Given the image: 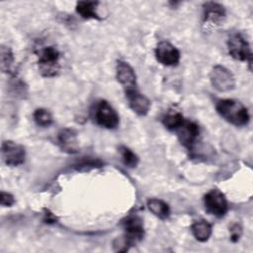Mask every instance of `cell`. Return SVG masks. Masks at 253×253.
Segmentation results:
<instances>
[{
  "instance_id": "1",
  "label": "cell",
  "mask_w": 253,
  "mask_h": 253,
  "mask_svg": "<svg viewBox=\"0 0 253 253\" xmlns=\"http://www.w3.org/2000/svg\"><path fill=\"white\" fill-rule=\"evenodd\" d=\"M216 112L226 122L236 126H246L249 122V114L245 106L233 99H221L215 105Z\"/></svg>"
},
{
  "instance_id": "2",
  "label": "cell",
  "mask_w": 253,
  "mask_h": 253,
  "mask_svg": "<svg viewBox=\"0 0 253 253\" xmlns=\"http://www.w3.org/2000/svg\"><path fill=\"white\" fill-rule=\"evenodd\" d=\"M38 56L39 70L42 76L53 77L58 74L60 70V53L56 47L52 45H47L40 48Z\"/></svg>"
},
{
  "instance_id": "3",
  "label": "cell",
  "mask_w": 253,
  "mask_h": 253,
  "mask_svg": "<svg viewBox=\"0 0 253 253\" xmlns=\"http://www.w3.org/2000/svg\"><path fill=\"white\" fill-rule=\"evenodd\" d=\"M94 119L99 126L108 129L116 128L120 122L118 113L107 101H100L96 104Z\"/></svg>"
},
{
  "instance_id": "4",
  "label": "cell",
  "mask_w": 253,
  "mask_h": 253,
  "mask_svg": "<svg viewBox=\"0 0 253 253\" xmlns=\"http://www.w3.org/2000/svg\"><path fill=\"white\" fill-rule=\"evenodd\" d=\"M203 7V27L205 30L211 31L222 25L225 19V9L221 4L216 2H206Z\"/></svg>"
},
{
  "instance_id": "5",
  "label": "cell",
  "mask_w": 253,
  "mask_h": 253,
  "mask_svg": "<svg viewBox=\"0 0 253 253\" xmlns=\"http://www.w3.org/2000/svg\"><path fill=\"white\" fill-rule=\"evenodd\" d=\"M210 80L212 87L219 92L230 91L235 86L233 74L222 65L213 66L210 74Z\"/></svg>"
},
{
  "instance_id": "6",
  "label": "cell",
  "mask_w": 253,
  "mask_h": 253,
  "mask_svg": "<svg viewBox=\"0 0 253 253\" xmlns=\"http://www.w3.org/2000/svg\"><path fill=\"white\" fill-rule=\"evenodd\" d=\"M204 204L207 211L216 217L223 216L228 209L226 198L218 189L208 192L204 197Z\"/></svg>"
},
{
  "instance_id": "7",
  "label": "cell",
  "mask_w": 253,
  "mask_h": 253,
  "mask_svg": "<svg viewBox=\"0 0 253 253\" xmlns=\"http://www.w3.org/2000/svg\"><path fill=\"white\" fill-rule=\"evenodd\" d=\"M227 47L229 54L237 60L247 61L251 65V49L247 41L239 34H232L227 41Z\"/></svg>"
},
{
  "instance_id": "8",
  "label": "cell",
  "mask_w": 253,
  "mask_h": 253,
  "mask_svg": "<svg viewBox=\"0 0 253 253\" xmlns=\"http://www.w3.org/2000/svg\"><path fill=\"white\" fill-rule=\"evenodd\" d=\"M2 159L8 166H18L25 161V148L12 140H4L1 146Z\"/></svg>"
},
{
  "instance_id": "9",
  "label": "cell",
  "mask_w": 253,
  "mask_h": 253,
  "mask_svg": "<svg viewBox=\"0 0 253 253\" xmlns=\"http://www.w3.org/2000/svg\"><path fill=\"white\" fill-rule=\"evenodd\" d=\"M155 56L161 64L166 66H174L180 60V52L177 47L166 41L158 42L155 48Z\"/></svg>"
},
{
  "instance_id": "10",
  "label": "cell",
  "mask_w": 253,
  "mask_h": 253,
  "mask_svg": "<svg viewBox=\"0 0 253 253\" xmlns=\"http://www.w3.org/2000/svg\"><path fill=\"white\" fill-rule=\"evenodd\" d=\"M125 235L132 242L135 243L143 238L144 229L142 219L136 214H129L122 221Z\"/></svg>"
},
{
  "instance_id": "11",
  "label": "cell",
  "mask_w": 253,
  "mask_h": 253,
  "mask_svg": "<svg viewBox=\"0 0 253 253\" xmlns=\"http://www.w3.org/2000/svg\"><path fill=\"white\" fill-rule=\"evenodd\" d=\"M181 143L186 147H191L199 136L200 129L196 123L184 120L183 123L174 130Z\"/></svg>"
},
{
  "instance_id": "12",
  "label": "cell",
  "mask_w": 253,
  "mask_h": 253,
  "mask_svg": "<svg viewBox=\"0 0 253 253\" xmlns=\"http://www.w3.org/2000/svg\"><path fill=\"white\" fill-rule=\"evenodd\" d=\"M117 79L126 91L136 89V76L132 67L126 61L119 60L116 66Z\"/></svg>"
},
{
  "instance_id": "13",
  "label": "cell",
  "mask_w": 253,
  "mask_h": 253,
  "mask_svg": "<svg viewBox=\"0 0 253 253\" xmlns=\"http://www.w3.org/2000/svg\"><path fill=\"white\" fill-rule=\"evenodd\" d=\"M126 96L128 106L135 114L139 116L147 115L150 109V102L144 95L139 93L137 89H131L126 91Z\"/></svg>"
},
{
  "instance_id": "14",
  "label": "cell",
  "mask_w": 253,
  "mask_h": 253,
  "mask_svg": "<svg viewBox=\"0 0 253 253\" xmlns=\"http://www.w3.org/2000/svg\"><path fill=\"white\" fill-rule=\"evenodd\" d=\"M57 142L62 151L75 153L78 150L77 133L72 128H63L57 134Z\"/></svg>"
},
{
  "instance_id": "15",
  "label": "cell",
  "mask_w": 253,
  "mask_h": 253,
  "mask_svg": "<svg viewBox=\"0 0 253 253\" xmlns=\"http://www.w3.org/2000/svg\"><path fill=\"white\" fill-rule=\"evenodd\" d=\"M191 230H192L194 237L197 240H199L201 242H205L211 235L212 228H211V225L207 220L199 219L192 224Z\"/></svg>"
},
{
  "instance_id": "16",
  "label": "cell",
  "mask_w": 253,
  "mask_h": 253,
  "mask_svg": "<svg viewBox=\"0 0 253 253\" xmlns=\"http://www.w3.org/2000/svg\"><path fill=\"white\" fill-rule=\"evenodd\" d=\"M99 2L97 1H79L76 4V12L86 20H100V17L96 11Z\"/></svg>"
},
{
  "instance_id": "17",
  "label": "cell",
  "mask_w": 253,
  "mask_h": 253,
  "mask_svg": "<svg viewBox=\"0 0 253 253\" xmlns=\"http://www.w3.org/2000/svg\"><path fill=\"white\" fill-rule=\"evenodd\" d=\"M148 210L158 218L166 219L170 214V209L166 203L159 199H150L147 202Z\"/></svg>"
},
{
  "instance_id": "18",
  "label": "cell",
  "mask_w": 253,
  "mask_h": 253,
  "mask_svg": "<svg viewBox=\"0 0 253 253\" xmlns=\"http://www.w3.org/2000/svg\"><path fill=\"white\" fill-rule=\"evenodd\" d=\"M184 117L181 113L177 111H170L168 112L164 118H163V125L169 129V130H175L184 121Z\"/></svg>"
},
{
  "instance_id": "19",
  "label": "cell",
  "mask_w": 253,
  "mask_h": 253,
  "mask_svg": "<svg viewBox=\"0 0 253 253\" xmlns=\"http://www.w3.org/2000/svg\"><path fill=\"white\" fill-rule=\"evenodd\" d=\"M34 121L36 122V124L38 126L45 127L52 124L53 119H52V116L49 113V111L40 108L34 112Z\"/></svg>"
},
{
  "instance_id": "20",
  "label": "cell",
  "mask_w": 253,
  "mask_h": 253,
  "mask_svg": "<svg viewBox=\"0 0 253 253\" xmlns=\"http://www.w3.org/2000/svg\"><path fill=\"white\" fill-rule=\"evenodd\" d=\"M119 151L120 154L122 156V159L124 161V163L130 168L136 167V165L138 164V157L137 155L128 147L125 146V145H121L119 147Z\"/></svg>"
},
{
  "instance_id": "21",
  "label": "cell",
  "mask_w": 253,
  "mask_h": 253,
  "mask_svg": "<svg viewBox=\"0 0 253 253\" xmlns=\"http://www.w3.org/2000/svg\"><path fill=\"white\" fill-rule=\"evenodd\" d=\"M14 57L11 49L8 46H1V69L4 72L10 71V68L13 64Z\"/></svg>"
},
{
  "instance_id": "22",
  "label": "cell",
  "mask_w": 253,
  "mask_h": 253,
  "mask_svg": "<svg viewBox=\"0 0 253 253\" xmlns=\"http://www.w3.org/2000/svg\"><path fill=\"white\" fill-rule=\"evenodd\" d=\"M133 243L126 236H118L114 242H113V247L114 250L117 252H126L128 250V248L132 245Z\"/></svg>"
},
{
  "instance_id": "23",
  "label": "cell",
  "mask_w": 253,
  "mask_h": 253,
  "mask_svg": "<svg viewBox=\"0 0 253 253\" xmlns=\"http://www.w3.org/2000/svg\"><path fill=\"white\" fill-rule=\"evenodd\" d=\"M0 204L3 207H11L15 204L14 196L7 192H1L0 194Z\"/></svg>"
},
{
  "instance_id": "24",
  "label": "cell",
  "mask_w": 253,
  "mask_h": 253,
  "mask_svg": "<svg viewBox=\"0 0 253 253\" xmlns=\"http://www.w3.org/2000/svg\"><path fill=\"white\" fill-rule=\"evenodd\" d=\"M230 233H231V236H230V239L232 242H237L238 239L240 238L241 236V233H242V228L239 224L235 223L233 224L231 227H230Z\"/></svg>"
},
{
  "instance_id": "25",
  "label": "cell",
  "mask_w": 253,
  "mask_h": 253,
  "mask_svg": "<svg viewBox=\"0 0 253 253\" xmlns=\"http://www.w3.org/2000/svg\"><path fill=\"white\" fill-rule=\"evenodd\" d=\"M45 213H44V221L45 222H54L55 221V216L48 211V210H44Z\"/></svg>"
}]
</instances>
